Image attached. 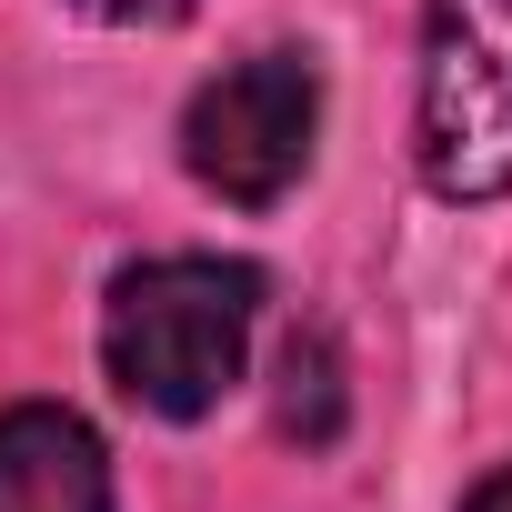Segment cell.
<instances>
[{
  "mask_svg": "<svg viewBox=\"0 0 512 512\" xmlns=\"http://www.w3.org/2000/svg\"><path fill=\"white\" fill-rule=\"evenodd\" d=\"M251 322H262V272L251 262H211V251H171V262H141L111 282L101 312V362L111 382L161 412V422H201L251 352Z\"/></svg>",
  "mask_w": 512,
  "mask_h": 512,
  "instance_id": "obj_1",
  "label": "cell"
},
{
  "mask_svg": "<svg viewBox=\"0 0 512 512\" xmlns=\"http://www.w3.org/2000/svg\"><path fill=\"white\" fill-rule=\"evenodd\" d=\"M412 161L442 201L512 191V0H422Z\"/></svg>",
  "mask_w": 512,
  "mask_h": 512,
  "instance_id": "obj_2",
  "label": "cell"
},
{
  "mask_svg": "<svg viewBox=\"0 0 512 512\" xmlns=\"http://www.w3.org/2000/svg\"><path fill=\"white\" fill-rule=\"evenodd\" d=\"M312 131H322V71L302 51H251L231 71H211L181 111V161L201 191L272 211L302 171H312Z\"/></svg>",
  "mask_w": 512,
  "mask_h": 512,
  "instance_id": "obj_3",
  "label": "cell"
},
{
  "mask_svg": "<svg viewBox=\"0 0 512 512\" xmlns=\"http://www.w3.org/2000/svg\"><path fill=\"white\" fill-rule=\"evenodd\" d=\"M0 512H111L101 432L61 402L0 412Z\"/></svg>",
  "mask_w": 512,
  "mask_h": 512,
  "instance_id": "obj_4",
  "label": "cell"
},
{
  "mask_svg": "<svg viewBox=\"0 0 512 512\" xmlns=\"http://www.w3.org/2000/svg\"><path fill=\"white\" fill-rule=\"evenodd\" d=\"M332 422H342V372H332V342H322V332H292V342H282V432L332 442Z\"/></svg>",
  "mask_w": 512,
  "mask_h": 512,
  "instance_id": "obj_5",
  "label": "cell"
},
{
  "mask_svg": "<svg viewBox=\"0 0 512 512\" xmlns=\"http://www.w3.org/2000/svg\"><path fill=\"white\" fill-rule=\"evenodd\" d=\"M462 512H512V472H492V482H482V492H472Z\"/></svg>",
  "mask_w": 512,
  "mask_h": 512,
  "instance_id": "obj_6",
  "label": "cell"
},
{
  "mask_svg": "<svg viewBox=\"0 0 512 512\" xmlns=\"http://www.w3.org/2000/svg\"><path fill=\"white\" fill-rule=\"evenodd\" d=\"M91 11H111V21H161L171 0H91Z\"/></svg>",
  "mask_w": 512,
  "mask_h": 512,
  "instance_id": "obj_7",
  "label": "cell"
}]
</instances>
